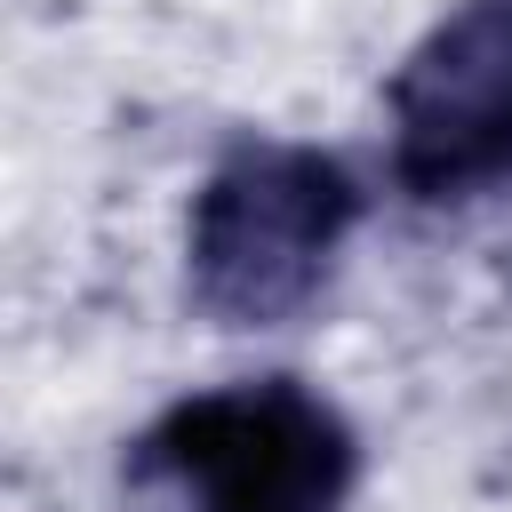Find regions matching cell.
I'll return each mask as SVG.
<instances>
[{
	"label": "cell",
	"instance_id": "1",
	"mask_svg": "<svg viewBox=\"0 0 512 512\" xmlns=\"http://www.w3.org/2000/svg\"><path fill=\"white\" fill-rule=\"evenodd\" d=\"M352 224H360V184L344 160L280 136L232 144L192 192V232H184L192 304L224 328H280L328 288V264Z\"/></svg>",
	"mask_w": 512,
	"mask_h": 512
},
{
	"label": "cell",
	"instance_id": "2",
	"mask_svg": "<svg viewBox=\"0 0 512 512\" xmlns=\"http://www.w3.org/2000/svg\"><path fill=\"white\" fill-rule=\"evenodd\" d=\"M352 480V424L296 376L192 392L128 456V488L160 512H344Z\"/></svg>",
	"mask_w": 512,
	"mask_h": 512
},
{
	"label": "cell",
	"instance_id": "3",
	"mask_svg": "<svg viewBox=\"0 0 512 512\" xmlns=\"http://www.w3.org/2000/svg\"><path fill=\"white\" fill-rule=\"evenodd\" d=\"M392 176L416 200L512 184V0H456L392 72Z\"/></svg>",
	"mask_w": 512,
	"mask_h": 512
}]
</instances>
